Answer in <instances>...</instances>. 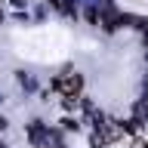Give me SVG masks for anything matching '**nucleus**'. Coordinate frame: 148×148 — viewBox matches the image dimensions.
Here are the masks:
<instances>
[{
    "label": "nucleus",
    "mask_w": 148,
    "mask_h": 148,
    "mask_svg": "<svg viewBox=\"0 0 148 148\" xmlns=\"http://www.w3.org/2000/svg\"><path fill=\"white\" fill-rule=\"evenodd\" d=\"M59 86H62L65 92H77V90H80V77H77V74H68V77L59 80Z\"/></svg>",
    "instance_id": "nucleus-1"
}]
</instances>
